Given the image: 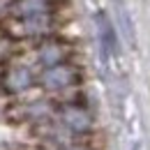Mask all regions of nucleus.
Segmentation results:
<instances>
[{"label":"nucleus","mask_w":150,"mask_h":150,"mask_svg":"<svg viewBox=\"0 0 150 150\" xmlns=\"http://www.w3.org/2000/svg\"><path fill=\"white\" fill-rule=\"evenodd\" d=\"M56 28L53 14H39V16H25V19H7L2 23V30L7 33V37L19 39V42H39L46 39Z\"/></svg>","instance_id":"nucleus-1"},{"label":"nucleus","mask_w":150,"mask_h":150,"mask_svg":"<svg viewBox=\"0 0 150 150\" xmlns=\"http://www.w3.org/2000/svg\"><path fill=\"white\" fill-rule=\"evenodd\" d=\"M37 86V74L28 62H9L0 72V93L7 97H21Z\"/></svg>","instance_id":"nucleus-2"},{"label":"nucleus","mask_w":150,"mask_h":150,"mask_svg":"<svg viewBox=\"0 0 150 150\" xmlns=\"http://www.w3.org/2000/svg\"><path fill=\"white\" fill-rule=\"evenodd\" d=\"M79 83H81V69L74 62H62L56 67H46V69H39L37 74V86L53 95L72 90Z\"/></svg>","instance_id":"nucleus-3"},{"label":"nucleus","mask_w":150,"mask_h":150,"mask_svg":"<svg viewBox=\"0 0 150 150\" xmlns=\"http://www.w3.org/2000/svg\"><path fill=\"white\" fill-rule=\"evenodd\" d=\"M56 115V109L49 99H25L16 102L9 109H5V118L12 122H30V125H42Z\"/></svg>","instance_id":"nucleus-4"},{"label":"nucleus","mask_w":150,"mask_h":150,"mask_svg":"<svg viewBox=\"0 0 150 150\" xmlns=\"http://www.w3.org/2000/svg\"><path fill=\"white\" fill-rule=\"evenodd\" d=\"M56 122L62 127V129H67L69 134H76V136H81V134H88L90 127H93V115L90 111L81 104V102H62L60 106L56 109Z\"/></svg>","instance_id":"nucleus-5"},{"label":"nucleus","mask_w":150,"mask_h":150,"mask_svg":"<svg viewBox=\"0 0 150 150\" xmlns=\"http://www.w3.org/2000/svg\"><path fill=\"white\" fill-rule=\"evenodd\" d=\"M30 51H33V60L37 62L42 69L56 67V65H62V62H69V56H72L69 44L60 42V39H53V37L35 42V46Z\"/></svg>","instance_id":"nucleus-6"},{"label":"nucleus","mask_w":150,"mask_h":150,"mask_svg":"<svg viewBox=\"0 0 150 150\" xmlns=\"http://www.w3.org/2000/svg\"><path fill=\"white\" fill-rule=\"evenodd\" d=\"M56 0H14L9 19H25V16H39V14H53Z\"/></svg>","instance_id":"nucleus-7"},{"label":"nucleus","mask_w":150,"mask_h":150,"mask_svg":"<svg viewBox=\"0 0 150 150\" xmlns=\"http://www.w3.org/2000/svg\"><path fill=\"white\" fill-rule=\"evenodd\" d=\"M97 28H99V39H102V46L106 53L115 51V33H113L111 23L106 21L104 14H97Z\"/></svg>","instance_id":"nucleus-8"},{"label":"nucleus","mask_w":150,"mask_h":150,"mask_svg":"<svg viewBox=\"0 0 150 150\" xmlns=\"http://www.w3.org/2000/svg\"><path fill=\"white\" fill-rule=\"evenodd\" d=\"M120 19H122V30H125L127 39H129V44L134 46V30H132V21H129V14H127L125 9H120Z\"/></svg>","instance_id":"nucleus-9"},{"label":"nucleus","mask_w":150,"mask_h":150,"mask_svg":"<svg viewBox=\"0 0 150 150\" xmlns=\"http://www.w3.org/2000/svg\"><path fill=\"white\" fill-rule=\"evenodd\" d=\"M58 150H90L86 143H76V141H69V143H65V146H60Z\"/></svg>","instance_id":"nucleus-10"}]
</instances>
